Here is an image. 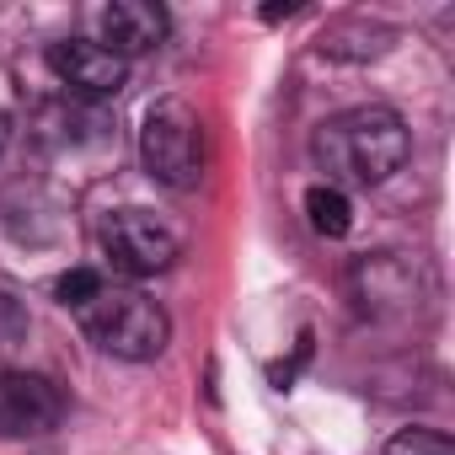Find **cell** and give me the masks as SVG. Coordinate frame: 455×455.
Instances as JSON below:
<instances>
[{"label": "cell", "instance_id": "6da1fadb", "mask_svg": "<svg viewBox=\"0 0 455 455\" xmlns=\"http://www.w3.org/2000/svg\"><path fill=\"white\" fill-rule=\"evenodd\" d=\"M311 156L327 172V182L343 188V193L348 188H380L407 166L412 134H407L402 113L370 102V108H348L338 118H327L311 134Z\"/></svg>", "mask_w": 455, "mask_h": 455}, {"label": "cell", "instance_id": "7a4b0ae2", "mask_svg": "<svg viewBox=\"0 0 455 455\" xmlns=\"http://www.w3.org/2000/svg\"><path fill=\"white\" fill-rule=\"evenodd\" d=\"M76 316H81L86 338H92L102 354L129 359V364L156 359V354L166 348V338H172V316H166L145 290H134V284H102L97 300H86Z\"/></svg>", "mask_w": 455, "mask_h": 455}, {"label": "cell", "instance_id": "3957f363", "mask_svg": "<svg viewBox=\"0 0 455 455\" xmlns=\"http://www.w3.org/2000/svg\"><path fill=\"white\" fill-rule=\"evenodd\" d=\"M140 161L161 188H193L204 172V129L182 97H161L140 124Z\"/></svg>", "mask_w": 455, "mask_h": 455}, {"label": "cell", "instance_id": "277c9868", "mask_svg": "<svg viewBox=\"0 0 455 455\" xmlns=\"http://www.w3.org/2000/svg\"><path fill=\"white\" fill-rule=\"evenodd\" d=\"M102 258L113 263V274L124 279H150V274H166L182 252V236L150 209H113L102 220Z\"/></svg>", "mask_w": 455, "mask_h": 455}, {"label": "cell", "instance_id": "5b68a950", "mask_svg": "<svg viewBox=\"0 0 455 455\" xmlns=\"http://www.w3.org/2000/svg\"><path fill=\"white\" fill-rule=\"evenodd\" d=\"M354 290L370 316H412L434 295V274L407 252H375V258H359Z\"/></svg>", "mask_w": 455, "mask_h": 455}, {"label": "cell", "instance_id": "8992f818", "mask_svg": "<svg viewBox=\"0 0 455 455\" xmlns=\"http://www.w3.org/2000/svg\"><path fill=\"white\" fill-rule=\"evenodd\" d=\"M60 418H65V391L49 375L33 370L0 375V439H38L60 428Z\"/></svg>", "mask_w": 455, "mask_h": 455}, {"label": "cell", "instance_id": "52a82bcc", "mask_svg": "<svg viewBox=\"0 0 455 455\" xmlns=\"http://www.w3.org/2000/svg\"><path fill=\"white\" fill-rule=\"evenodd\" d=\"M49 70L60 76V86L81 102H97V97H113L124 81H129V65L118 54H108L102 44L92 38H65L49 49Z\"/></svg>", "mask_w": 455, "mask_h": 455}, {"label": "cell", "instance_id": "ba28073f", "mask_svg": "<svg viewBox=\"0 0 455 455\" xmlns=\"http://www.w3.org/2000/svg\"><path fill=\"white\" fill-rule=\"evenodd\" d=\"M166 12L161 6H150V0H113V6H102L97 12V44L108 49V54H118L124 65L134 60V54H150L161 38H166Z\"/></svg>", "mask_w": 455, "mask_h": 455}, {"label": "cell", "instance_id": "9c48e42d", "mask_svg": "<svg viewBox=\"0 0 455 455\" xmlns=\"http://www.w3.org/2000/svg\"><path fill=\"white\" fill-rule=\"evenodd\" d=\"M49 134V145H102L108 140V118L92 108V102H54V108H44V118H38Z\"/></svg>", "mask_w": 455, "mask_h": 455}, {"label": "cell", "instance_id": "30bf717a", "mask_svg": "<svg viewBox=\"0 0 455 455\" xmlns=\"http://www.w3.org/2000/svg\"><path fill=\"white\" fill-rule=\"evenodd\" d=\"M306 214H311V231L316 236H348L354 231V198L343 193V188H332V182H316L311 193H306Z\"/></svg>", "mask_w": 455, "mask_h": 455}, {"label": "cell", "instance_id": "8fae6325", "mask_svg": "<svg viewBox=\"0 0 455 455\" xmlns=\"http://www.w3.org/2000/svg\"><path fill=\"white\" fill-rule=\"evenodd\" d=\"M386 455H455V439L439 434V428H402L386 444Z\"/></svg>", "mask_w": 455, "mask_h": 455}, {"label": "cell", "instance_id": "7c38bea8", "mask_svg": "<svg viewBox=\"0 0 455 455\" xmlns=\"http://www.w3.org/2000/svg\"><path fill=\"white\" fill-rule=\"evenodd\" d=\"M97 290H102V274H92V268H70V274L54 279V295H60V306H70V311H81L86 300H97Z\"/></svg>", "mask_w": 455, "mask_h": 455}, {"label": "cell", "instance_id": "4fadbf2b", "mask_svg": "<svg viewBox=\"0 0 455 455\" xmlns=\"http://www.w3.org/2000/svg\"><path fill=\"white\" fill-rule=\"evenodd\" d=\"M6 145H12V118L0 113V150H6Z\"/></svg>", "mask_w": 455, "mask_h": 455}]
</instances>
